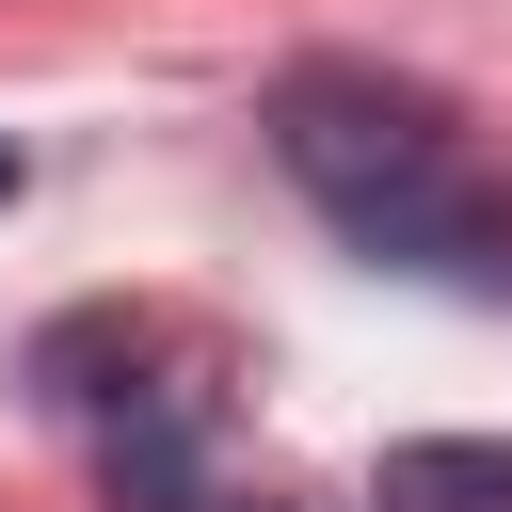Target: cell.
Listing matches in <instances>:
<instances>
[{"label": "cell", "instance_id": "1", "mask_svg": "<svg viewBox=\"0 0 512 512\" xmlns=\"http://www.w3.org/2000/svg\"><path fill=\"white\" fill-rule=\"evenodd\" d=\"M336 240H352L368 272H416V288L512 304V176H480L464 144H448V160H416V176H384V192H352V208H336Z\"/></svg>", "mask_w": 512, "mask_h": 512}, {"label": "cell", "instance_id": "2", "mask_svg": "<svg viewBox=\"0 0 512 512\" xmlns=\"http://www.w3.org/2000/svg\"><path fill=\"white\" fill-rule=\"evenodd\" d=\"M272 160H288L320 208H352V192L448 160V112H432L416 80H368V64H288V80H272Z\"/></svg>", "mask_w": 512, "mask_h": 512}, {"label": "cell", "instance_id": "3", "mask_svg": "<svg viewBox=\"0 0 512 512\" xmlns=\"http://www.w3.org/2000/svg\"><path fill=\"white\" fill-rule=\"evenodd\" d=\"M368 512H512V448L496 432H416V448H384Z\"/></svg>", "mask_w": 512, "mask_h": 512}, {"label": "cell", "instance_id": "4", "mask_svg": "<svg viewBox=\"0 0 512 512\" xmlns=\"http://www.w3.org/2000/svg\"><path fill=\"white\" fill-rule=\"evenodd\" d=\"M0 208H16V144H0Z\"/></svg>", "mask_w": 512, "mask_h": 512}]
</instances>
